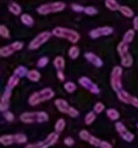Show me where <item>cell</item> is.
Instances as JSON below:
<instances>
[{"mask_svg": "<svg viewBox=\"0 0 138 148\" xmlns=\"http://www.w3.org/2000/svg\"><path fill=\"white\" fill-rule=\"evenodd\" d=\"M54 97H55V91L51 87H46V88H43L42 90L32 93L29 97V103L31 106H33V107H35V106L40 105V103H44V101H50Z\"/></svg>", "mask_w": 138, "mask_h": 148, "instance_id": "obj_1", "label": "cell"}, {"mask_svg": "<svg viewBox=\"0 0 138 148\" xmlns=\"http://www.w3.org/2000/svg\"><path fill=\"white\" fill-rule=\"evenodd\" d=\"M52 35L57 38L67 40L68 42H70L72 44H76L79 41V39H80V35L76 31L63 27H56L52 31Z\"/></svg>", "mask_w": 138, "mask_h": 148, "instance_id": "obj_2", "label": "cell"}, {"mask_svg": "<svg viewBox=\"0 0 138 148\" xmlns=\"http://www.w3.org/2000/svg\"><path fill=\"white\" fill-rule=\"evenodd\" d=\"M19 119L25 124L45 123L49 120V115L46 112H25L21 114Z\"/></svg>", "mask_w": 138, "mask_h": 148, "instance_id": "obj_3", "label": "cell"}, {"mask_svg": "<svg viewBox=\"0 0 138 148\" xmlns=\"http://www.w3.org/2000/svg\"><path fill=\"white\" fill-rule=\"evenodd\" d=\"M66 4L62 1H55V2H49L45 4L40 5L37 8V12L41 15H48L51 13H57L64 10Z\"/></svg>", "mask_w": 138, "mask_h": 148, "instance_id": "obj_4", "label": "cell"}, {"mask_svg": "<svg viewBox=\"0 0 138 148\" xmlns=\"http://www.w3.org/2000/svg\"><path fill=\"white\" fill-rule=\"evenodd\" d=\"M122 74L123 69L120 66H115L111 72V86L114 91L119 92L122 90Z\"/></svg>", "mask_w": 138, "mask_h": 148, "instance_id": "obj_5", "label": "cell"}, {"mask_svg": "<svg viewBox=\"0 0 138 148\" xmlns=\"http://www.w3.org/2000/svg\"><path fill=\"white\" fill-rule=\"evenodd\" d=\"M58 139H59V134L56 133V132H53V133H50L45 140L38 142V143L27 144L25 146V148H49L51 146H53L54 144L57 143Z\"/></svg>", "mask_w": 138, "mask_h": 148, "instance_id": "obj_6", "label": "cell"}, {"mask_svg": "<svg viewBox=\"0 0 138 148\" xmlns=\"http://www.w3.org/2000/svg\"><path fill=\"white\" fill-rule=\"evenodd\" d=\"M52 33L50 32H42L38 36H36L29 44L30 50H38L41 46H43L45 43H47L51 39Z\"/></svg>", "mask_w": 138, "mask_h": 148, "instance_id": "obj_7", "label": "cell"}, {"mask_svg": "<svg viewBox=\"0 0 138 148\" xmlns=\"http://www.w3.org/2000/svg\"><path fill=\"white\" fill-rule=\"evenodd\" d=\"M23 48V42H13L11 43L10 45H7V46H4L0 49V56L3 58L5 57H9L10 55H12L13 53L17 51H21V49Z\"/></svg>", "mask_w": 138, "mask_h": 148, "instance_id": "obj_8", "label": "cell"}, {"mask_svg": "<svg viewBox=\"0 0 138 148\" xmlns=\"http://www.w3.org/2000/svg\"><path fill=\"white\" fill-rule=\"evenodd\" d=\"M78 83L80 86H82L83 88H85L87 90L91 91L93 95H99V93L101 92V89L99 88V86H97V84H95V83L87 76H81L80 78L78 79Z\"/></svg>", "mask_w": 138, "mask_h": 148, "instance_id": "obj_9", "label": "cell"}, {"mask_svg": "<svg viewBox=\"0 0 138 148\" xmlns=\"http://www.w3.org/2000/svg\"><path fill=\"white\" fill-rule=\"evenodd\" d=\"M117 97L118 99L124 103H128V105H131L135 108H138V97H133L130 93H128L125 90H120L119 92H117Z\"/></svg>", "mask_w": 138, "mask_h": 148, "instance_id": "obj_10", "label": "cell"}, {"mask_svg": "<svg viewBox=\"0 0 138 148\" xmlns=\"http://www.w3.org/2000/svg\"><path fill=\"white\" fill-rule=\"evenodd\" d=\"M114 32L113 27H108V25H105V27H97V29H93L89 32V37L91 39H97V38L101 37H107V36L112 35Z\"/></svg>", "mask_w": 138, "mask_h": 148, "instance_id": "obj_11", "label": "cell"}, {"mask_svg": "<svg viewBox=\"0 0 138 148\" xmlns=\"http://www.w3.org/2000/svg\"><path fill=\"white\" fill-rule=\"evenodd\" d=\"M115 127H116L117 132L119 133V135L122 137V139H124L127 142H132L134 140V134L131 133L129 130H127V128L125 127V125H124L123 123L117 122Z\"/></svg>", "mask_w": 138, "mask_h": 148, "instance_id": "obj_12", "label": "cell"}, {"mask_svg": "<svg viewBox=\"0 0 138 148\" xmlns=\"http://www.w3.org/2000/svg\"><path fill=\"white\" fill-rule=\"evenodd\" d=\"M11 92L12 89H9L7 87H5V90L3 92L1 99H0V111L4 113L8 110L9 105H10V97H11Z\"/></svg>", "mask_w": 138, "mask_h": 148, "instance_id": "obj_13", "label": "cell"}, {"mask_svg": "<svg viewBox=\"0 0 138 148\" xmlns=\"http://www.w3.org/2000/svg\"><path fill=\"white\" fill-rule=\"evenodd\" d=\"M84 57L89 63L93 64L95 67H102V66L104 65L103 60H102L99 56L95 55V53H93V52H87V53L84 54Z\"/></svg>", "mask_w": 138, "mask_h": 148, "instance_id": "obj_14", "label": "cell"}, {"mask_svg": "<svg viewBox=\"0 0 138 148\" xmlns=\"http://www.w3.org/2000/svg\"><path fill=\"white\" fill-rule=\"evenodd\" d=\"M55 106L60 113L67 114L68 115V112L70 110V106L68 105L67 101H65L63 99H55Z\"/></svg>", "mask_w": 138, "mask_h": 148, "instance_id": "obj_15", "label": "cell"}, {"mask_svg": "<svg viewBox=\"0 0 138 148\" xmlns=\"http://www.w3.org/2000/svg\"><path fill=\"white\" fill-rule=\"evenodd\" d=\"M54 67L57 69V71H63L65 68V59L62 56H57L53 61Z\"/></svg>", "mask_w": 138, "mask_h": 148, "instance_id": "obj_16", "label": "cell"}, {"mask_svg": "<svg viewBox=\"0 0 138 148\" xmlns=\"http://www.w3.org/2000/svg\"><path fill=\"white\" fill-rule=\"evenodd\" d=\"M0 143L2 144L4 146H9L11 144L15 143V140H14V135H2L0 137Z\"/></svg>", "mask_w": 138, "mask_h": 148, "instance_id": "obj_17", "label": "cell"}, {"mask_svg": "<svg viewBox=\"0 0 138 148\" xmlns=\"http://www.w3.org/2000/svg\"><path fill=\"white\" fill-rule=\"evenodd\" d=\"M117 51H118V53H119V55L121 58L123 57V56L127 55V54L129 53V47H128V44L124 43L123 41L120 42L117 46Z\"/></svg>", "mask_w": 138, "mask_h": 148, "instance_id": "obj_18", "label": "cell"}, {"mask_svg": "<svg viewBox=\"0 0 138 148\" xmlns=\"http://www.w3.org/2000/svg\"><path fill=\"white\" fill-rule=\"evenodd\" d=\"M27 76V78H29V80L32 81V82H38V81L41 79V73H40L38 70L32 69L29 71Z\"/></svg>", "mask_w": 138, "mask_h": 148, "instance_id": "obj_19", "label": "cell"}, {"mask_svg": "<svg viewBox=\"0 0 138 148\" xmlns=\"http://www.w3.org/2000/svg\"><path fill=\"white\" fill-rule=\"evenodd\" d=\"M105 6L109 10L116 11V10H119L121 5L117 2V0H105Z\"/></svg>", "mask_w": 138, "mask_h": 148, "instance_id": "obj_20", "label": "cell"}, {"mask_svg": "<svg viewBox=\"0 0 138 148\" xmlns=\"http://www.w3.org/2000/svg\"><path fill=\"white\" fill-rule=\"evenodd\" d=\"M121 65L126 68H129L133 65V57L131 56V54L128 53L127 55L123 56L121 58Z\"/></svg>", "mask_w": 138, "mask_h": 148, "instance_id": "obj_21", "label": "cell"}, {"mask_svg": "<svg viewBox=\"0 0 138 148\" xmlns=\"http://www.w3.org/2000/svg\"><path fill=\"white\" fill-rule=\"evenodd\" d=\"M21 21L25 25H27V27H33L34 23H35L33 16L27 14V13H23V14L21 15Z\"/></svg>", "mask_w": 138, "mask_h": 148, "instance_id": "obj_22", "label": "cell"}, {"mask_svg": "<svg viewBox=\"0 0 138 148\" xmlns=\"http://www.w3.org/2000/svg\"><path fill=\"white\" fill-rule=\"evenodd\" d=\"M8 10L13 15H21V6L16 2H12L8 5Z\"/></svg>", "mask_w": 138, "mask_h": 148, "instance_id": "obj_23", "label": "cell"}, {"mask_svg": "<svg viewBox=\"0 0 138 148\" xmlns=\"http://www.w3.org/2000/svg\"><path fill=\"white\" fill-rule=\"evenodd\" d=\"M19 82V77L12 74L10 77H9L8 81H7V84H6V87L9 89H13Z\"/></svg>", "mask_w": 138, "mask_h": 148, "instance_id": "obj_24", "label": "cell"}, {"mask_svg": "<svg viewBox=\"0 0 138 148\" xmlns=\"http://www.w3.org/2000/svg\"><path fill=\"white\" fill-rule=\"evenodd\" d=\"M29 71H30V70H27V68L25 67V66H19V67L15 68L13 74H14V75H16V76H19V78H21V77L27 76V73H29Z\"/></svg>", "mask_w": 138, "mask_h": 148, "instance_id": "obj_25", "label": "cell"}, {"mask_svg": "<svg viewBox=\"0 0 138 148\" xmlns=\"http://www.w3.org/2000/svg\"><path fill=\"white\" fill-rule=\"evenodd\" d=\"M119 11L122 13V15H124L125 17H128V18H131L134 15V11L132 10L129 6H126V5H122V6L120 7Z\"/></svg>", "mask_w": 138, "mask_h": 148, "instance_id": "obj_26", "label": "cell"}, {"mask_svg": "<svg viewBox=\"0 0 138 148\" xmlns=\"http://www.w3.org/2000/svg\"><path fill=\"white\" fill-rule=\"evenodd\" d=\"M107 116L111 121H117L120 118L119 112L116 109H108L107 110Z\"/></svg>", "mask_w": 138, "mask_h": 148, "instance_id": "obj_27", "label": "cell"}, {"mask_svg": "<svg viewBox=\"0 0 138 148\" xmlns=\"http://www.w3.org/2000/svg\"><path fill=\"white\" fill-rule=\"evenodd\" d=\"M134 37H135V31L134 29H128L123 37V42L126 44H130L133 41Z\"/></svg>", "mask_w": 138, "mask_h": 148, "instance_id": "obj_28", "label": "cell"}, {"mask_svg": "<svg viewBox=\"0 0 138 148\" xmlns=\"http://www.w3.org/2000/svg\"><path fill=\"white\" fill-rule=\"evenodd\" d=\"M79 54H80V50H79V48L76 47V46L70 47V49L68 51V55H69V57H70L71 59H76V58H78Z\"/></svg>", "mask_w": 138, "mask_h": 148, "instance_id": "obj_29", "label": "cell"}, {"mask_svg": "<svg viewBox=\"0 0 138 148\" xmlns=\"http://www.w3.org/2000/svg\"><path fill=\"white\" fill-rule=\"evenodd\" d=\"M65 126H66V123H65V120L64 119H59L57 120L55 124V132L56 133H61L64 129H65Z\"/></svg>", "mask_w": 138, "mask_h": 148, "instance_id": "obj_30", "label": "cell"}, {"mask_svg": "<svg viewBox=\"0 0 138 148\" xmlns=\"http://www.w3.org/2000/svg\"><path fill=\"white\" fill-rule=\"evenodd\" d=\"M76 88H77L76 84H75L74 82H72V81H68V82L64 83V89H65L68 93L74 92V91L76 90Z\"/></svg>", "mask_w": 138, "mask_h": 148, "instance_id": "obj_31", "label": "cell"}, {"mask_svg": "<svg viewBox=\"0 0 138 148\" xmlns=\"http://www.w3.org/2000/svg\"><path fill=\"white\" fill-rule=\"evenodd\" d=\"M95 118H97V116H95V112H89V113H87L84 118L85 124H87V125H91V124L95 121Z\"/></svg>", "mask_w": 138, "mask_h": 148, "instance_id": "obj_32", "label": "cell"}, {"mask_svg": "<svg viewBox=\"0 0 138 148\" xmlns=\"http://www.w3.org/2000/svg\"><path fill=\"white\" fill-rule=\"evenodd\" d=\"M0 36L2 38H4V39H9L10 38V32L7 29L6 25H0Z\"/></svg>", "mask_w": 138, "mask_h": 148, "instance_id": "obj_33", "label": "cell"}, {"mask_svg": "<svg viewBox=\"0 0 138 148\" xmlns=\"http://www.w3.org/2000/svg\"><path fill=\"white\" fill-rule=\"evenodd\" d=\"M14 140H15V143L17 144H23L27 141V138L25 134H21V133H19V134H14Z\"/></svg>", "mask_w": 138, "mask_h": 148, "instance_id": "obj_34", "label": "cell"}, {"mask_svg": "<svg viewBox=\"0 0 138 148\" xmlns=\"http://www.w3.org/2000/svg\"><path fill=\"white\" fill-rule=\"evenodd\" d=\"M48 63H49V58L45 56V57H41L39 60H38L37 65H38V67H39V68H44V67H46V66H47Z\"/></svg>", "mask_w": 138, "mask_h": 148, "instance_id": "obj_35", "label": "cell"}, {"mask_svg": "<svg viewBox=\"0 0 138 148\" xmlns=\"http://www.w3.org/2000/svg\"><path fill=\"white\" fill-rule=\"evenodd\" d=\"M84 13L87 15H89V16H93V15H95L97 13V9L93 6H87L84 8Z\"/></svg>", "mask_w": 138, "mask_h": 148, "instance_id": "obj_36", "label": "cell"}, {"mask_svg": "<svg viewBox=\"0 0 138 148\" xmlns=\"http://www.w3.org/2000/svg\"><path fill=\"white\" fill-rule=\"evenodd\" d=\"M104 110H105V105H104L103 103H101V101H97L95 105V107H93V112H95V114L103 113Z\"/></svg>", "mask_w": 138, "mask_h": 148, "instance_id": "obj_37", "label": "cell"}, {"mask_svg": "<svg viewBox=\"0 0 138 148\" xmlns=\"http://www.w3.org/2000/svg\"><path fill=\"white\" fill-rule=\"evenodd\" d=\"M101 142H102V140H100L97 137H95V136H93V135L91 136V138H89V143L91 144V145L95 146V147H100Z\"/></svg>", "mask_w": 138, "mask_h": 148, "instance_id": "obj_38", "label": "cell"}, {"mask_svg": "<svg viewBox=\"0 0 138 148\" xmlns=\"http://www.w3.org/2000/svg\"><path fill=\"white\" fill-rule=\"evenodd\" d=\"M91 136V135L89 134V132L87 131V130H81V131L79 132V138H80L81 140H83V141H87V142H89Z\"/></svg>", "mask_w": 138, "mask_h": 148, "instance_id": "obj_39", "label": "cell"}, {"mask_svg": "<svg viewBox=\"0 0 138 148\" xmlns=\"http://www.w3.org/2000/svg\"><path fill=\"white\" fill-rule=\"evenodd\" d=\"M84 8L85 7H83L80 4H77V3H72L71 4V9L73 11H75V12H82V11L84 12Z\"/></svg>", "mask_w": 138, "mask_h": 148, "instance_id": "obj_40", "label": "cell"}, {"mask_svg": "<svg viewBox=\"0 0 138 148\" xmlns=\"http://www.w3.org/2000/svg\"><path fill=\"white\" fill-rule=\"evenodd\" d=\"M3 116H4L5 120H6V121H8V122H12L13 120H14V115H13V114L11 113V112H9V111L4 112V113H3Z\"/></svg>", "mask_w": 138, "mask_h": 148, "instance_id": "obj_41", "label": "cell"}, {"mask_svg": "<svg viewBox=\"0 0 138 148\" xmlns=\"http://www.w3.org/2000/svg\"><path fill=\"white\" fill-rule=\"evenodd\" d=\"M78 115H79V112L77 111L75 108L70 107V110L68 112V116H70L71 118H76V117H78Z\"/></svg>", "mask_w": 138, "mask_h": 148, "instance_id": "obj_42", "label": "cell"}, {"mask_svg": "<svg viewBox=\"0 0 138 148\" xmlns=\"http://www.w3.org/2000/svg\"><path fill=\"white\" fill-rule=\"evenodd\" d=\"M74 139L71 137H66L65 139H64V144H65L66 146H72L73 144H74Z\"/></svg>", "mask_w": 138, "mask_h": 148, "instance_id": "obj_43", "label": "cell"}, {"mask_svg": "<svg viewBox=\"0 0 138 148\" xmlns=\"http://www.w3.org/2000/svg\"><path fill=\"white\" fill-rule=\"evenodd\" d=\"M100 148H113V146L111 145V143L107 141H102L101 145H100Z\"/></svg>", "mask_w": 138, "mask_h": 148, "instance_id": "obj_44", "label": "cell"}, {"mask_svg": "<svg viewBox=\"0 0 138 148\" xmlns=\"http://www.w3.org/2000/svg\"><path fill=\"white\" fill-rule=\"evenodd\" d=\"M57 77L60 81H64L65 80V75H64L63 71H57Z\"/></svg>", "mask_w": 138, "mask_h": 148, "instance_id": "obj_45", "label": "cell"}, {"mask_svg": "<svg viewBox=\"0 0 138 148\" xmlns=\"http://www.w3.org/2000/svg\"><path fill=\"white\" fill-rule=\"evenodd\" d=\"M133 29L138 32V16H135L133 18Z\"/></svg>", "mask_w": 138, "mask_h": 148, "instance_id": "obj_46", "label": "cell"}, {"mask_svg": "<svg viewBox=\"0 0 138 148\" xmlns=\"http://www.w3.org/2000/svg\"><path fill=\"white\" fill-rule=\"evenodd\" d=\"M136 126H137V128H138V123H137V125H136Z\"/></svg>", "mask_w": 138, "mask_h": 148, "instance_id": "obj_47", "label": "cell"}]
</instances>
